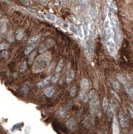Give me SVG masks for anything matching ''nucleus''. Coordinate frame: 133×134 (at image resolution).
I'll list each match as a JSON object with an SVG mask.
<instances>
[{
  "mask_svg": "<svg viewBox=\"0 0 133 134\" xmlns=\"http://www.w3.org/2000/svg\"><path fill=\"white\" fill-rule=\"evenodd\" d=\"M50 60V54L49 52L44 53L40 55L36 59L32 67V71L34 73H40L43 71L48 67Z\"/></svg>",
  "mask_w": 133,
  "mask_h": 134,
  "instance_id": "nucleus-1",
  "label": "nucleus"
},
{
  "mask_svg": "<svg viewBox=\"0 0 133 134\" xmlns=\"http://www.w3.org/2000/svg\"><path fill=\"white\" fill-rule=\"evenodd\" d=\"M106 46L110 54L112 56H114L116 53V44L112 39L106 40Z\"/></svg>",
  "mask_w": 133,
  "mask_h": 134,
  "instance_id": "nucleus-2",
  "label": "nucleus"
},
{
  "mask_svg": "<svg viewBox=\"0 0 133 134\" xmlns=\"http://www.w3.org/2000/svg\"><path fill=\"white\" fill-rule=\"evenodd\" d=\"M119 120H120V124L122 127H126L128 125V118L124 113L122 111L120 112Z\"/></svg>",
  "mask_w": 133,
  "mask_h": 134,
  "instance_id": "nucleus-3",
  "label": "nucleus"
},
{
  "mask_svg": "<svg viewBox=\"0 0 133 134\" xmlns=\"http://www.w3.org/2000/svg\"><path fill=\"white\" fill-rule=\"evenodd\" d=\"M98 106H99V101H98V99L90 100V108L92 113H94L97 111V110L98 109Z\"/></svg>",
  "mask_w": 133,
  "mask_h": 134,
  "instance_id": "nucleus-4",
  "label": "nucleus"
},
{
  "mask_svg": "<svg viewBox=\"0 0 133 134\" xmlns=\"http://www.w3.org/2000/svg\"><path fill=\"white\" fill-rule=\"evenodd\" d=\"M112 133L113 134H120V128L119 124L116 117H114L112 122Z\"/></svg>",
  "mask_w": 133,
  "mask_h": 134,
  "instance_id": "nucleus-5",
  "label": "nucleus"
},
{
  "mask_svg": "<svg viewBox=\"0 0 133 134\" xmlns=\"http://www.w3.org/2000/svg\"><path fill=\"white\" fill-rule=\"evenodd\" d=\"M80 86H81V89H82V91H86L89 89V87H90V82L87 79H83L81 81Z\"/></svg>",
  "mask_w": 133,
  "mask_h": 134,
  "instance_id": "nucleus-6",
  "label": "nucleus"
},
{
  "mask_svg": "<svg viewBox=\"0 0 133 134\" xmlns=\"http://www.w3.org/2000/svg\"><path fill=\"white\" fill-rule=\"evenodd\" d=\"M51 40H48L46 41L45 43H44V44H42L40 46V52L42 53V52H44V51L46 50L48 48H50V47L51 46H52V44H53L54 43H52V44H50V42H51Z\"/></svg>",
  "mask_w": 133,
  "mask_h": 134,
  "instance_id": "nucleus-7",
  "label": "nucleus"
},
{
  "mask_svg": "<svg viewBox=\"0 0 133 134\" xmlns=\"http://www.w3.org/2000/svg\"><path fill=\"white\" fill-rule=\"evenodd\" d=\"M113 36H114V32L110 28L105 30V37H106V40L113 39Z\"/></svg>",
  "mask_w": 133,
  "mask_h": 134,
  "instance_id": "nucleus-8",
  "label": "nucleus"
},
{
  "mask_svg": "<svg viewBox=\"0 0 133 134\" xmlns=\"http://www.w3.org/2000/svg\"><path fill=\"white\" fill-rule=\"evenodd\" d=\"M54 93V89L52 87L46 88L44 90V95L48 97H52Z\"/></svg>",
  "mask_w": 133,
  "mask_h": 134,
  "instance_id": "nucleus-9",
  "label": "nucleus"
},
{
  "mask_svg": "<svg viewBox=\"0 0 133 134\" xmlns=\"http://www.w3.org/2000/svg\"><path fill=\"white\" fill-rule=\"evenodd\" d=\"M51 79H52L51 77H50V76H49V77H48L46 79H45L43 81L40 82V83H39L38 84L37 86L40 88H42V87H45L46 85H48V84H49V83L50 82Z\"/></svg>",
  "mask_w": 133,
  "mask_h": 134,
  "instance_id": "nucleus-10",
  "label": "nucleus"
},
{
  "mask_svg": "<svg viewBox=\"0 0 133 134\" xmlns=\"http://www.w3.org/2000/svg\"><path fill=\"white\" fill-rule=\"evenodd\" d=\"M76 125V121L73 118H71L68 120L67 123H66V127L69 129H72L73 128L75 127Z\"/></svg>",
  "mask_w": 133,
  "mask_h": 134,
  "instance_id": "nucleus-11",
  "label": "nucleus"
},
{
  "mask_svg": "<svg viewBox=\"0 0 133 134\" xmlns=\"http://www.w3.org/2000/svg\"><path fill=\"white\" fill-rule=\"evenodd\" d=\"M74 76H75V74H74V71L70 70L68 72V74H67V78H66L67 83H70V82L72 81V80L74 79Z\"/></svg>",
  "mask_w": 133,
  "mask_h": 134,
  "instance_id": "nucleus-12",
  "label": "nucleus"
},
{
  "mask_svg": "<svg viewBox=\"0 0 133 134\" xmlns=\"http://www.w3.org/2000/svg\"><path fill=\"white\" fill-rule=\"evenodd\" d=\"M40 39V36L39 35H36V36H34L32 37V38H31L30 39V40L27 42V44L28 45H33L36 42H38V41Z\"/></svg>",
  "mask_w": 133,
  "mask_h": 134,
  "instance_id": "nucleus-13",
  "label": "nucleus"
},
{
  "mask_svg": "<svg viewBox=\"0 0 133 134\" xmlns=\"http://www.w3.org/2000/svg\"><path fill=\"white\" fill-rule=\"evenodd\" d=\"M86 50H87V51H88V52L89 53V54H91V53L92 52L93 48H92V41H91L90 39H88V40L86 41Z\"/></svg>",
  "mask_w": 133,
  "mask_h": 134,
  "instance_id": "nucleus-14",
  "label": "nucleus"
},
{
  "mask_svg": "<svg viewBox=\"0 0 133 134\" xmlns=\"http://www.w3.org/2000/svg\"><path fill=\"white\" fill-rule=\"evenodd\" d=\"M7 40L10 43L14 42L15 37L14 34H13L12 30H10L8 32V34H7Z\"/></svg>",
  "mask_w": 133,
  "mask_h": 134,
  "instance_id": "nucleus-15",
  "label": "nucleus"
},
{
  "mask_svg": "<svg viewBox=\"0 0 133 134\" xmlns=\"http://www.w3.org/2000/svg\"><path fill=\"white\" fill-rule=\"evenodd\" d=\"M79 97H80V99L82 101V102H84V103H86L88 101V97L87 96L85 92L84 91H80V95H79Z\"/></svg>",
  "mask_w": 133,
  "mask_h": 134,
  "instance_id": "nucleus-16",
  "label": "nucleus"
},
{
  "mask_svg": "<svg viewBox=\"0 0 133 134\" xmlns=\"http://www.w3.org/2000/svg\"><path fill=\"white\" fill-rule=\"evenodd\" d=\"M88 97L90 98V100L98 99L97 92H96L95 90H92V91H90V93H89V95H88Z\"/></svg>",
  "mask_w": 133,
  "mask_h": 134,
  "instance_id": "nucleus-17",
  "label": "nucleus"
},
{
  "mask_svg": "<svg viewBox=\"0 0 133 134\" xmlns=\"http://www.w3.org/2000/svg\"><path fill=\"white\" fill-rule=\"evenodd\" d=\"M23 36H24V32L21 29H18L16 32V38L18 40H21L22 39Z\"/></svg>",
  "mask_w": 133,
  "mask_h": 134,
  "instance_id": "nucleus-18",
  "label": "nucleus"
},
{
  "mask_svg": "<svg viewBox=\"0 0 133 134\" xmlns=\"http://www.w3.org/2000/svg\"><path fill=\"white\" fill-rule=\"evenodd\" d=\"M125 89L126 91V92L128 93L129 95L131 96V97H132V94H133V91H132V86L130 85V84L128 83L127 84L125 85Z\"/></svg>",
  "mask_w": 133,
  "mask_h": 134,
  "instance_id": "nucleus-19",
  "label": "nucleus"
},
{
  "mask_svg": "<svg viewBox=\"0 0 133 134\" xmlns=\"http://www.w3.org/2000/svg\"><path fill=\"white\" fill-rule=\"evenodd\" d=\"M114 108H112L111 106H110V107L108 109V111H107V117H108V120H110L112 119L113 116V113H114Z\"/></svg>",
  "mask_w": 133,
  "mask_h": 134,
  "instance_id": "nucleus-20",
  "label": "nucleus"
},
{
  "mask_svg": "<svg viewBox=\"0 0 133 134\" xmlns=\"http://www.w3.org/2000/svg\"><path fill=\"white\" fill-rule=\"evenodd\" d=\"M45 18L47 19L48 20L50 21V22H56V17L54 16V15L50 14H46L45 15Z\"/></svg>",
  "mask_w": 133,
  "mask_h": 134,
  "instance_id": "nucleus-21",
  "label": "nucleus"
},
{
  "mask_svg": "<svg viewBox=\"0 0 133 134\" xmlns=\"http://www.w3.org/2000/svg\"><path fill=\"white\" fill-rule=\"evenodd\" d=\"M117 78H118V79L119 81L120 82V83H122L124 85H125L126 84L128 83V81H127V80L126 79V78H125L124 77H123L122 75H117Z\"/></svg>",
  "mask_w": 133,
  "mask_h": 134,
  "instance_id": "nucleus-22",
  "label": "nucleus"
},
{
  "mask_svg": "<svg viewBox=\"0 0 133 134\" xmlns=\"http://www.w3.org/2000/svg\"><path fill=\"white\" fill-rule=\"evenodd\" d=\"M64 66V61L63 59H61L59 61V62L57 66H56V71L58 73V72L61 71L62 69V67Z\"/></svg>",
  "mask_w": 133,
  "mask_h": 134,
  "instance_id": "nucleus-23",
  "label": "nucleus"
},
{
  "mask_svg": "<svg viewBox=\"0 0 133 134\" xmlns=\"http://www.w3.org/2000/svg\"><path fill=\"white\" fill-rule=\"evenodd\" d=\"M34 47H35V46L34 45H30L29 46H28L26 48V50H25V54L26 55H28L32 51V50H34Z\"/></svg>",
  "mask_w": 133,
  "mask_h": 134,
  "instance_id": "nucleus-24",
  "label": "nucleus"
},
{
  "mask_svg": "<svg viewBox=\"0 0 133 134\" xmlns=\"http://www.w3.org/2000/svg\"><path fill=\"white\" fill-rule=\"evenodd\" d=\"M57 114L60 117H65L66 116V112L64 109H60L57 112Z\"/></svg>",
  "mask_w": 133,
  "mask_h": 134,
  "instance_id": "nucleus-25",
  "label": "nucleus"
},
{
  "mask_svg": "<svg viewBox=\"0 0 133 134\" xmlns=\"http://www.w3.org/2000/svg\"><path fill=\"white\" fill-rule=\"evenodd\" d=\"M70 30H71L72 32H73L74 34H78V28H76V26H74V24L70 25Z\"/></svg>",
  "mask_w": 133,
  "mask_h": 134,
  "instance_id": "nucleus-26",
  "label": "nucleus"
},
{
  "mask_svg": "<svg viewBox=\"0 0 133 134\" xmlns=\"http://www.w3.org/2000/svg\"><path fill=\"white\" fill-rule=\"evenodd\" d=\"M26 69H27V63L26 61H24L20 65V71L24 72Z\"/></svg>",
  "mask_w": 133,
  "mask_h": 134,
  "instance_id": "nucleus-27",
  "label": "nucleus"
},
{
  "mask_svg": "<svg viewBox=\"0 0 133 134\" xmlns=\"http://www.w3.org/2000/svg\"><path fill=\"white\" fill-rule=\"evenodd\" d=\"M9 48V44L7 42H2L0 44V50H6Z\"/></svg>",
  "mask_w": 133,
  "mask_h": 134,
  "instance_id": "nucleus-28",
  "label": "nucleus"
},
{
  "mask_svg": "<svg viewBox=\"0 0 133 134\" xmlns=\"http://www.w3.org/2000/svg\"><path fill=\"white\" fill-rule=\"evenodd\" d=\"M90 15L92 18H95L96 16V10L95 8L91 7L90 9Z\"/></svg>",
  "mask_w": 133,
  "mask_h": 134,
  "instance_id": "nucleus-29",
  "label": "nucleus"
},
{
  "mask_svg": "<svg viewBox=\"0 0 133 134\" xmlns=\"http://www.w3.org/2000/svg\"><path fill=\"white\" fill-rule=\"evenodd\" d=\"M108 99H107L106 97H104L102 101L103 109H104V110H106L107 109H108Z\"/></svg>",
  "mask_w": 133,
  "mask_h": 134,
  "instance_id": "nucleus-30",
  "label": "nucleus"
},
{
  "mask_svg": "<svg viewBox=\"0 0 133 134\" xmlns=\"http://www.w3.org/2000/svg\"><path fill=\"white\" fill-rule=\"evenodd\" d=\"M113 87L115 91H119L120 89V85L118 81H114L113 83Z\"/></svg>",
  "mask_w": 133,
  "mask_h": 134,
  "instance_id": "nucleus-31",
  "label": "nucleus"
},
{
  "mask_svg": "<svg viewBox=\"0 0 133 134\" xmlns=\"http://www.w3.org/2000/svg\"><path fill=\"white\" fill-rule=\"evenodd\" d=\"M76 88H75V87H72L71 89H70V95L71 97H74L75 96V95H76Z\"/></svg>",
  "mask_w": 133,
  "mask_h": 134,
  "instance_id": "nucleus-32",
  "label": "nucleus"
},
{
  "mask_svg": "<svg viewBox=\"0 0 133 134\" xmlns=\"http://www.w3.org/2000/svg\"><path fill=\"white\" fill-rule=\"evenodd\" d=\"M36 54V52H34L33 53H32L30 56H29V62L32 63V62L33 60H34V58L35 57Z\"/></svg>",
  "mask_w": 133,
  "mask_h": 134,
  "instance_id": "nucleus-33",
  "label": "nucleus"
},
{
  "mask_svg": "<svg viewBox=\"0 0 133 134\" xmlns=\"http://www.w3.org/2000/svg\"><path fill=\"white\" fill-rule=\"evenodd\" d=\"M110 20H109L108 19H106L104 22V26L105 30L106 29H108L110 28Z\"/></svg>",
  "mask_w": 133,
  "mask_h": 134,
  "instance_id": "nucleus-34",
  "label": "nucleus"
},
{
  "mask_svg": "<svg viewBox=\"0 0 133 134\" xmlns=\"http://www.w3.org/2000/svg\"><path fill=\"white\" fill-rule=\"evenodd\" d=\"M58 79H59V75L57 74V75H56L52 79V82L53 83H57Z\"/></svg>",
  "mask_w": 133,
  "mask_h": 134,
  "instance_id": "nucleus-35",
  "label": "nucleus"
},
{
  "mask_svg": "<svg viewBox=\"0 0 133 134\" xmlns=\"http://www.w3.org/2000/svg\"><path fill=\"white\" fill-rule=\"evenodd\" d=\"M80 3L82 7H86L88 5V0H80Z\"/></svg>",
  "mask_w": 133,
  "mask_h": 134,
  "instance_id": "nucleus-36",
  "label": "nucleus"
},
{
  "mask_svg": "<svg viewBox=\"0 0 133 134\" xmlns=\"http://www.w3.org/2000/svg\"><path fill=\"white\" fill-rule=\"evenodd\" d=\"M110 6L111 7V8L113 10H117V7L116 6V4H115L114 2H111L110 3Z\"/></svg>",
  "mask_w": 133,
  "mask_h": 134,
  "instance_id": "nucleus-37",
  "label": "nucleus"
},
{
  "mask_svg": "<svg viewBox=\"0 0 133 134\" xmlns=\"http://www.w3.org/2000/svg\"><path fill=\"white\" fill-rule=\"evenodd\" d=\"M22 91L24 93H28L29 91V87L28 86L26 85H24L22 88Z\"/></svg>",
  "mask_w": 133,
  "mask_h": 134,
  "instance_id": "nucleus-38",
  "label": "nucleus"
},
{
  "mask_svg": "<svg viewBox=\"0 0 133 134\" xmlns=\"http://www.w3.org/2000/svg\"><path fill=\"white\" fill-rule=\"evenodd\" d=\"M2 55L3 57H4L6 58H8L9 57V52L8 51H3L2 53Z\"/></svg>",
  "mask_w": 133,
  "mask_h": 134,
  "instance_id": "nucleus-39",
  "label": "nucleus"
},
{
  "mask_svg": "<svg viewBox=\"0 0 133 134\" xmlns=\"http://www.w3.org/2000/svg\"><path fill=\"white\" fill-rule=\"evenodd\" d=\"M111 93H112V95H113V97L114 98H116L117 100H118L119 101H120V97H119L118 95L116 94V93H115L114 91H111Z\"/></svg>",
  "mask_w": 133,
  "mask_h": 134,
  "instance_id": "nucleus-40",
  "label": "nucleus"
},
{
  "mask_svg": "<svg viewBox=\"0 0 133 134\" xmlns=\"http://www.w3.org/2000/svg\"><path fill=\"white\" fill-rule=\"evenodd\" d=\"M40 2H45L46 0H40Z\"/></svg>",
  "mask_w": 133,
  "mask_h": 134,
  "instance_id": "nucleus-41",
  "label": "nucleus"
},
{
  "mask_svg": "<svg viewBox=\"0 0 133 134\" xmlns=\"http://www.w3.org/2000/svg\"><path fill=\"white\" fill-rule=\"evenodd\" d=\"M1 27H2V25H1V24H0V30H1Z\"/></svg>",
  "mask_w": 133,
  "mask_h": 134,
  "instance_id": "nucleus-42",
  "label": "nucleus"
},
{
  "mask_svg": "<svg viewBox=\"0 0 133 134\" xmlns=\"http://www.w3.org/2000/svg\"><path fill=\"white\" fill-rule=\"evenodd\" d=\"M0 17H1V14H0Z\"/></svg>",
  "mask_w": 133,
  "mask_h": 134,
  "instance_id": "nucleus-43",
  "label": "nucleus"
}]
</instances>
